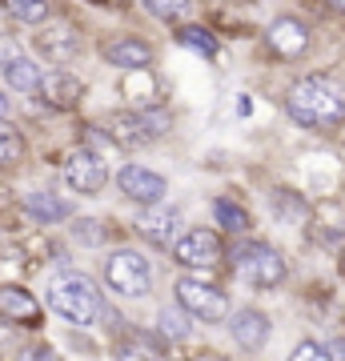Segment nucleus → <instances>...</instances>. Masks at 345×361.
Instances as JSON below:
<instances>
[{"mask_svg": "<svg viewBox=\"0 0 345 361\" xmlns=\"http://www.w3.org/2000/svg\"><path fill=\"white\" fill-rule=\"evenodd\" d=\"M285 113L293 116L301 129L333 133L345 121V85L325 77V73L301 77L293 89L285 92Z\"/></svg>", "mask_w": 345, "mask_h": 361, "instance_id": "nucleus-1", "label": "nucleus"}, {"mask_svg": "<svg viewBox=\"0 0 345 361\" xmlns=\"http://www.w3.org/2000/svg\"><path fill=\"white\" fill-rule=\"evenodd\" d=\"M49 305L52 313H61L68 325H97V317L104 313V301L97 293V285L85 277V273H61L56 281L49 285Z\"/></svg>", "mask_w": 345, "mask_h": 361, "instance_id": "nucleus-2", "label": "nucleus"}, {"mask_svg": "<svg viewBox=\"0 0 345 361\" xmlns=\"http://www.w3.org/2000/svg\"><path fill=\"white\" fill-rule=\"evenodd\" d=\"M169 113L161 109H125V113H109L104 116V137L121 149H141V145L157 141L169 133Z\"/></svg>", "mask_w": 345, "mask_h": 361, "instance_id": "nucleus-3", "label": "nucleus"}, {"mask_svg": "<svg viewBox=\"0 0 345 361\" xmlns=\"http://www.w3.org/2000/svg\"><path fill=\"white\" fill-rule=\"evenodd\" d=\"M233 269L241 281H249L253 289H277L285 281V257L265 241H249V245L233 249Z\"/></svg>", "mask_w": 345, "mask_h": 361, "instance_id": "nucleus-4", "label": "nucleus"}, {"mask_svg": "<svg viewBox=\"0 0 345 361\" xmlns=\"http://www.w3.org/2000/svg\"><path fill=\"white\" fill-rule=\"evenodd\" d=\"M104 281L121 297H145L149 285H153V269H149V261L137 249H116L104 261Z\"/></svg>", "mask_w": 345, "mask_h": 361, "instance_id": "nucleus-5", "label": "nucleus"}, {"mask_svg": "<svg viewBox=\"0 0 345 361\" xmlns=\"http://www.w3.org/2000/svg\"><path fill=\"white\" fill-rule=\"evenodd\" d=\"M173 289H177V305L197 322H225L229 317V297L221 293L217 285L197 281V277H181Z\"/></svg>", "mask_w": 345, "mask_h": 361, "instance_id": "nucleus-6", "label": "nucleus"}, {"mask_svg": "<svg viewBox=\"0 0 345 361\" xmlns=\"http://www.w3.org/2000/svg\"><path fill=\"white\" fill-rule=\"evenodd\" d=\"M169 249H173V261L181 269H201V273L221 265V257H225V245H221V237L213 229H189Z\"/></svg>", "mask_w": 345, "mask_h": 361, "instance_id": "nucleus-7", "label": "nucleus"}, {"mask_svg": "<svg viewBox=\"0 0 345 361\" xmlns=\"http://www.w3.org/2000/svg\"><path fill=\"white\" fill-rule=\"evenodd\" d=\"M116 189H121L128 201H137V205H161L165 193H169V180L161 177V173H153V169H145V165H125L116 173Z\"/></svg>", "mask_w": 345, "mask_h": 361, "instance_id": "nucleus-8", "label": "nucleus"}, {"mask_svg": "<svg viewBox=\"0 0 345 361\" xmlns=\"http://www.w3.org/2000/svg\"><path fill=\"white\" fill-rule=\"evenodd\" d=\"M64 180H68V189L92 197V193H101L104 189L109 169H104V161L92 153V149H77V153L68 157V165H64Z\"/></svg>", "mask_w": 345, "mask_h": 361, "instance_id": "nucleus-9", "label": "nucleus"}, {"mask_svg": "<svg viewBox=\"0 0 345 361\" xmlns=\"http://www.w3.org/2000/svg\"><path fill=\"white\" fill-rule=\"evenodd\" d=\"M37 52L44 56V61H52V65H68V61L80 52L77 28L68 25V20H52V25H44L37 32Z\"/></svg>", "mask_w": 345, "mask_h": 361, "instance_id": "nucleus-10", "label": "nucleus"}, {"mask_svg": "<svg viewBox=\"0 0 345 361\" xmlns=\"http://www.w3.org/2000/svg\"><path fill=\"white\" fill-rule=\"evenodd\" d=\"M177 225H181L177 209H169V205H145V213L137 217V225H133V229L141 233L149 245L169 249L173 241H177Z\"/></svg>", "mask_w": 345, "mask_h": 361, "instance_id": "nucleus-11", "label": "nucleus"}, {"mask_svg": "<svg viewBox=\"0 0 345 361\" xmlns=\"http://www.w3.org/2000/svg\"><path fill=\"white\" fill-rule=\"evenodd\" d=\"M0 317L13 325H25V329H37L40 325V301L20 285H0Z\"/></svg>", "mask_w": 345, "mask_h": 361, "instance_id": "nucleus-12", "label": "nucleus"}, {"mask_svg": "<svg viewBox=\"0 0 345 361\" xmlns=\"http://www.w3.org/2000/svg\"><path fill=\"white\" fill-rule=\"evenodd\" d=\"M265 37H269V49L277 52V56H285V61H293V56H301V52L309 49V28H305V20H297V16L273 20Z\"/></svg>", "mask_w": 345, "mask_h": 361, "instance_id": "nucleus-13", "label": "nucleus"}, {"mask_svg": "<svg viewBox=\"0 0 345 361\" xmlns=\"http://www.w3.org/2000/svg\"><path fill=\"white\" fill-rule=\"evenodd\" d=\"M40 101L49 104V109H61V113H68V109H77L80 97H85V85H80L77 77H68V73H52V77H40L37 85Z\"/></svg>", "mask_w": 345, "mask_h": 361, "instance_id": "nucleus-14", "label": "nucleus"}, {"mask_svg": "<svg viewBox=\"0 0 345 361\" xmlns=\"http://www.w3.org/2000/svg\"><path fill=\"white\" fill-rule=\"evenodd\" d=\"M229 334L237 345L245 349H261L269 341V317L261 310H237L229 317Z\"/></svg>", "mask_w": 345, "mask_h": 361, "instance_id": "nucleus-15", "label": "nucleus"}, {"mask_svg": "<svg viewBox=\"0 0 345 361\" xmlns=\"http://www.w3.org/2000/svg\"><path fill=\"white\" fill-rule=\"evenodd\" d=\"M104 61L116 68H125V73H137V68H149L153 65V49L145 44V40H113V44H104Z\"/></svg>", "mask_w": 345, "mask_h": 361, "instance_id": "nucleus-16", "label": "nucleus"}, {"mask_svg": "<svg viewBox=\"0 0 345 361\" xmlns=\"http://www.w3.org/2000/svg\"><path fill=\"white\" fill-rule=\"evenodd\" d=\"M25 213L32 221H40V225H52V221L68 217V213H73V205H68V201H61V197H52V193H28L25 197Z\"/></svg>", "mask_w": 345, "mask_h": 361, "instance_id": "nucleus-17", "label": "nucleus"}, {"mask_svg": "<svg viewBox=\"0 0 345 361\" xmlns=\"http://www.w3.org/2000/svg\"><path fill=\"white\" fill-rule=\"evenodd\" d=\"M4 80H8L16 92H37V85H40L37 61H28V56H13V61H4Z\"/></svg>", "mask_w": 345, "mask_h": 361, "instance_id": "nucleus-18", "label": "nucleus"}, {"mask_svg": "<svg viewBox=\"0 0 345 361\" xmlns=\"http://www.w3.org/2000/svg\"><path fill=\"white\" fill-rule=\"evenodd\" d=\"M213 217H217V225L225 233H245L249 229V213H245L237 201H229V197H217V201H213Z\"/></svg>", "mask_w": 345, "mask_h": 361, "instance_id": "nucleus-19", "label": "nucleus"}, {"mask_svg": "<svg viewBox=\"0 0 345 361\" xmlns=\"http://www.w3.org/2000/svg\"><path fill=\"white\" fill-rule=\"evenodd\" d=\"M273 209H277V217L289 221V225H301V221L309 217L301 193H293V189H277V193H273Z\"/></svg>", "mask_w": 345, "mask_h": 361, "instance_id": "nucleus-20", "label": "nucleus"}, {"mask_svg": "<svg viewBox=\"0 0 345 361\" xmlns=\"http://www.w3.org/2000/svg\"><path fill=\"white\" fill-rule=\"evenodd\" d=\"M20 161H25V137H20L13 125L0 121V169L20 165Z\"/></svg>", "mask_w": 345, "mask_h": 361, "instance_id": "nucleus-21", "label": "nucleus"}, {"mask_svg": "<svg viewBox=\"0 0 345 361\" xmlns=\"http://www.w3.org/2000/svg\"><path fill=\"white\" fill-rule=\"evenodd\" d=\"M4 8H8L16 20H25V25L49 20V0H4Z\"/></svg>", "mask_w": 345, "mask_h": 361, "instance_id": "nucleus-22", "label": "nucleus"}, {"mask_svg": "<svg viewBox=\"0 0 345 361\" xmlns=\"http://www.w3.org/2000/svg\"><path fill=\"white\" fill-rule=\"evenodd\" d=\"M177 40L185 44V49L201 52V56H217V40H213V32H205V28H197V25H185L177 32Z\"/></svg>", "mask_w": 345, "mask_h": 361, "instance_id": "nucleus-23", "label": "nucleus"}, {"mask_svg": "<svg viewBox=\"0 0 345 361\" xmlns=\"http://www.w3.org/2000/svg\"><path fill=\"white\" fill-rule=\"evenodd\" d=\"M141 4L157 16V20H169V25H173V20H181V16L189 13L193 0H141Z\"/></svg>", "mask_w": 345, "mask_h": 361, "instance_id": "nucleus-24", "label": "nucleus"}, {"mask_svg": "<svg viewBox=\"0 0 345 361\" xmlns=\"http://www.w3.org/2000/svg\"><path fill=\"white\" fill-rule=\"evenodd\" d=\"M185 317H189L185 310H161V317H157L161 322V334L173 337V341H185L189 337V322Z\"/></svg>", "mask_w": 345, "mask_h": 361, "instance_id": "nucleus-25", "label": "nucleus"}, {"mask_svg": "<svg viewBox=\"0 0 345 361\" xmlns=\"http://www.w3.org/2000/svg\"><path fill=\"white\" fill-rule=\"evenodd\" d=\"M73 233H77V241H85V245H97V241H104V229L97 217H80L77 225H73Z\"/></svg>", "mask_w": 345, "mask_h": 361, "instance_id": "nucleus-26", "label": "nucleus"}, {"mask_svg": "<svg viewBox=\"0 0 345 361\" xmlns=\"http://www.w3.org/2000/svg\"><path fill=\"white\" fill-rule=\"evenodd\" d=\"M289 361H329V353H325L317 341H301V345H293Z\"/></svg>", "mask_w": 345, "mask_h": 361, "instance_id": "nucleus-27", "label": "nucleus"}, {"mask_svg": "<svg viewBox=\"0 0 345 361\" xmlns=\"http://www.w3.org/2000/svg\"><path fill=\"white\" fill-rule=\"evenodd\" d=\"M20 361H61V357H56V349L52 345H28Z\"/></svg>", "mask_w": 345, "mask_h": 361, "instance_id": "nucleus-28", "label": "nucleus"}, {"mask_svg": "<svg viewBox=\"0 0 345 361\" xmlns=\"http://www.w3.org/2000/svg\"><path fill=\"white\" fill-rule=\"evenodd\" d=\"M116 361H149L141 353V349H133V345H121V353H116Z\"/></svg>", "mask_w": 345, "mask_h": 361, "instance_id": "nucleus-29", "label": "nucleus"}, {"mask_svg": "<svg viewBox=\"0 0 345 361\" xmlns=\"http://www.w3.org/2000/svg\"><path fill=\"white\" fill-rule=\"evenodd\" d=\"M325 353H329V361H345V341L337 337V341H333V345L325 349Z\"/></svg>", "mask_w": 345, "mask_h": 361, "instance_id": "nucleus-30", "label": "nucleus"}, {"mask_svg": "<svg viewBox=\"0 0 345 361\" xmlns=\"http://www.w3.org/2000/svg\"><path fill=\"white\" fill-rule=\"evenodd\" d=\"M8 116V97H4V89H0V121Z\"/></svg>", "mask_w": 345, "mask_h": 361, "instance_id": "nucleus-31", "label": "nucleus"}, {"mask_svg": "<svg viewBox=\"0 0 345 361\" xmlns=\"http://www.w3.org/2000/svg\"><path fill=\"white\" fill-rule=\"evenodd\" d=\"M325 4H329L333 13H345V0H325Z\"/></svg>", "mask_w": 345, "mask_h": 361, "instance_id": "nucleus-32", "label": "nucleus"}, {"mask_svg": "<svg viewBox=\"0 0 345 361\" xmlns=\"http://www.w3.org/2000/svg\"><path fill=\"white\" fill-rule=\"evenodd\" d=\"M197 361H225V357H213V353H205V357H197Z\"/></svg>", "mask_w": 345, "mask_h": 361, "instance_id": "nucleus-33", "label": "nucleus"}]
</instances>
